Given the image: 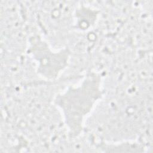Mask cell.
I'll use <instances>...</instances> for the list:
<instances>
[{"label": "cell", "mask_w": 153, "mask_h": 153, "mask_svg": "<svg viewBox=\"0 0 153 153\" xmlns=\"http://www.w3.org/2000/svg\"><path fill=\"white\" fill-rule=\"evenodd\" d=\"M100 78L87 75L81 83L72 85L59 94L55 101L61 109L65 123L73 134H78L85 117L102 96Z\"/></svg>", "instance_id": "6da1fadb"}, {"label": "cell", "mask_w": 153, "mask_h": 153, "mask_svg": "<svg viewBox=\"0 0 153 153\" xmlns=\"http://www.w3.org/2000/svg\"><path fill=\"white\" fill-rule=\"evenodd\" d=\"M32 53L38 63V71L49 79L56 78L66 67L69 58V51L63 49L53 51L47 43L36 40L32 47Z\"/></svg>", "instance_id": "7a4b0ae2"}]
</instances>
